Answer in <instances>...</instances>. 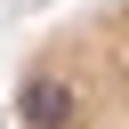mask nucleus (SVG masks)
Wrapping results in <instances>:
<instances>
[{
    "label": "nucleus",
    "instance_id": "obj_1",
    "mask_svg": "<svg viewBox=\"0 0 129 129\" xmlns=\"http://www.w3.org/2000/svg\"><path fill=\"white\" fill-rule=\"evenodd\" d=\"M16 129H129V0L64 8L8 81Z\"/></svg>",
    "mask_w": 129,
    "mask_h": 129
}]
</instances>
